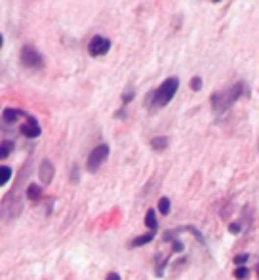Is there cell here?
<instances>
[{
	"label": "cell",
	"mask_w": 259,
	"mask_h": 280,
	"mask_svg": "<svg viewBox=\"0 0 259 280\" xmlns=\"http://www.w3.org/2000/svg\"><path fill=\"white\" fill-rule=\"evenodd\" d=\"M248 95H250L248 84H246V82H236V84H233V86L223 88V90L215 92V93L212 95L210 103H212V109H213L215 115H225L238 99L248 97Z\"/></svg>",
	"instance_id": "cell-1"
},
{
	"label": "cell",
	"mask_w": 259,
	"mask_h": 280,
	"mask_svg": "<svg viewBox=\"0 0 259 280\" xmlns=\"http://www.w3.org/2000/svg\"><path fill=\"white\" fill-rule=\"evenodd\" d=\"M177 88H179V78H175V76L166 78L160 86L149 93V97L145 99V105L149 107L151 111L164 109L173 99V95L177 93Z\"/></svg>",
	"instance_id": "cell-2"
},
{
	"label": "cell",
	"mask_w": 259,
	"mask_h": 280,
	"mask_svg": "<svg viewBox=\"0 0 259 280\" xmlns=\"http://www.w3.org/2000/svg\"><path fill=\"white\" fill-rule=\"evenodd\" d=\"M19 63L25 67V69H42L44 67V59H42V55L40 52L33 48V46H23L21 48V52H19Z\"/></svg>",
	"instance_id": "cell-3"
},
{
	"label": "cell",
	"mask_w": 259,
	"mask_h": 280,
	"mask_svg": "<svg viewBox=\"0 0 259 280\" xmlns=\"http://www.w3.org/2000/svg\"><path fill=\"white\" fill-rule=\"evenodd\" d=\"M109 153H111V149H109V145H97L95 149H92V153L88 155V160H86V168L90 174H95L99 168H101V164H105V160L109 158Z\"/></svg>",
	"instance_id": "cell-4"
},
{
	"label": "cell",
	"mask_w": 259,
	"mask_h": 280,
	"mask_svg": "<svg viewBox=\"0 0 259 280\" xmlns=\"http://www.w3.org/2000/svg\"><path fill=\"white\" fill-rule=\"evenodd\" d=\"M109 50H111V40L107 36H94L88 42V53L92 57H101L105 53H109Z\"/></svg>",
	"instance_id": "cell-5"
},
{
	"label": "cell",
	"mask_w": 259,
	"mask_h": 280,
	"mask_svg": "<svg viewBox=\"0 0 259 280\" xmlns=\"http://www.w3.org/2000/svg\"><path fill=\"white\" fill-rule=\"evenodd\" d=\"M19 132L25 136V138H29V140H36L40 134H42V130H40V124L36 120L35 117H25V124L19 128Z\"/></svg>",
	"instance_id": "cell-6"
},
{
	"label": "cell",
	"mask_w": 259,
	"mask_h": 280,
	"mask_svg": "<svg viewBox=\"0 0 259 280\" xmlns=\"http://www.w3.org/2000/svg\"><path fill=\"white\" fill-rule=\"evenodd\" d=\"M53 175H55V168H53V164L46 158V160H42L40 162V168H38V177H40V183L42 185H50L53 179Z\"/></svg>",
	"instance_id": "cell-7"
},
{
	"label": "cell",
	"mask_w": 259,
	"mask_h": 280,
	"mask_svg": "<svg viewBox=\"0 0 259 280\" xmlns=\"http://www.w3.org/2000/svg\"><path fill=\"white\" fill-rule=\"evenodd\" d=\"M19 117H27L23 111H19V109H4V113H2V118H4V122H16Z\"/></svg>",
	"instance_id": "cell-8"
},
{
	"label": "cell",
	"mask_w": 259,
	"mask_h": 280,
	"mask_svg": "<svg viewBox=\"0 0 259 280\" xmlns=\"http://www.w3.org/2000/svg\"><path fill=\"white\" fill-rule=\"evenodd\" d=\"M155 234L156 233H145V234H139V236H136V238L130 242V246H132V248H141V246L149 244V242H153Z\"/></svg>",
	"instance_id": "cell-9"
},
{
	"label": "cell",
	"mask_w": 259,
	"mask_h": 280,
	"mask_svg": "<svg viewBox=\"0 0 259 280\" xmlns=\"http://www.w3.org/2000/svg\"><path fill=\"white\" fill-rule=\"evenodd\" d=\"M168 145H170V140H168V138H164V136H156V138L151 140V149L156 151V153H160V151L168 149Z\"/></svg>",
	"instance_id": "cell-10"
},
{
	"label": "cell",
	"mask_w": 259,
	"mask_h": 280,
	"mask_svg": "<svg viewBox=\"0 0 259 280\" xmlns=\"http://www.w3.org/2000/svg\"><path fill=\"white\" fill-rule=\"evenodd\" d=\"M145 227L149 229L151 233H156V229H158V219H156L155 210H147V213H145Z\"/></svg>",
	"instance_id": "cell-11"
},
{
	"label": "cell",
	"mask_w": 259,
	"mask_h": 280,
	"mask_svg": "<svg viewBox=\"0 0 259 280\" xmlns=\"http://www.w3.org/2000/svg\"><path fill=\"white\" fill-rule=\"evenodd\" d=\"M25 196H27V200H31V202L40 200V196H42V189H40V185L31 183V185L27 187V191H25Z\"/></svg>",
	"instance_id": "cell-12"
},
{
	"label": "cell",
	"mask_w": 259,
	"mask_h": 280,
	"mask_svg": "<svg viewBox=\"0 0 259 280\" xmlns=\"http://www.w3.org/2000/svg\"><path fill=\"white\" fill-rule=\"evenodd\" d=\"M172 210V204H170V198L168 196H162L160 200H158V211L162 213V215H168Z\"/></svg>",
	"instance_id": "cell-13"
},
{
	"label": "cell",
	"mask_w": 259,
	"mask_h": 280,
	"mask_svg": "<svg viewBox=\"0 0 259 280\" xmlns=\"http://www.w3.org/2000/svg\"><path fill=\"white\" fill-rule=\"evenodd\" d=\"M12 179V168L10 166H2L0 168V185H6Z\"/></svg>",
	"instance_id": "cell-14"
},
{
	"label": "cell",
	"mask_w": 259,
	"mask_h": 280,
	"mask_svg": "<svg viewBox=\"0 0 259 280\" xmlns=\"http://www.w3.org/2000/svg\"><path fill=\"white\" fill-rule=\"evenodd\" d=\"M14 151V143L12 141H2V151H0V158H8V155Z\"/></svg>",
	"instance_id": "cell-15"
},
{
	"label": "cell",
	"mask_w": 259,
	"mask_h": 280,
	"mask_svg": "<svg viewBox=\"0 0 259 280\" xmlns=\"http://www.w3.org/2000/svg\"><path fill=\"white\" fill-rule=\"evenodd\" d=\"M233 275H235V279L244 280V279H248V277H250V269H248V267H236Z\"/></svg>",
	"instance_id": "cell-16"
},
{
	"label": "cell",
	"mask_w": 259,
	"mask_h": 280,
	"mask_svg": "<svg viewBox=\"0 0 259 280\" xmlns=\"http://www.w3.org/2000/svg\"><path fill=\"white\" fill-rule=\"evenodd\" d=\"M189 86L192 92H200L202 90V78L200 76H192L190 78V82H189Z\"/></svg>",
	"instance_id": "cell-17"
},
{
	"label": "cell",
	"mask_w": 259,
	"mask_h": 280,
	"mask_svg": "<svg viewBox=\"0 0 259 280\" xmlns=\"http://www.w3.org/2000/svg\"><path fill=\"white\" fill-rule=\"evenodd\" d=\"M248 259H250L248 254H238V256L235 257V265H236V267H244V263L248 261Z\"/></svg>",
	"instance_id": "cell-18"
},
{
	"label": "cell",
	"mask_w": 259,
	"mask_h": 280,
	"mask_svg": "<svg viewBox=\"0 0 259 280\" xmlns=\"http://www.w3.org/2000/svg\"><path fill=\"white\" fill-rule=\"evenodd\" d=\"M134 90H128V92H124V95H122V105H128L132 99H134Z\"/></svg>",
	"instance_id": "cell-19"
},
{
	"label": "cell",
	"mask_w": 259,
	"mask_h": 280,
	"mask_svg": "<svg viewBox=\"0 0 259 280\" xmlns=\"http://www.w3.org/2000/svg\"><path fill=\"white\" fill-rule=\"evenodd\" d=\"M240 231H242V225L238 223V221H235V223H231V225H229V233H231V234H238Z\"/></svg>",
	"instance_id": "cell-20"
},
{
	"label": "cell",
	"mask_w": 259,
	"mask_h": 280,
	"mask_svg": "<svg viewBox=\"0 0 259 280\" xmlns=\"http://www.w3.org/2000/svg\"><path fill=\"white\" fill-rule=\"evenodd\" d=\"M107 280H120V275H118V273H109V275H107Z\"/></svg>",
	"instance_id": "cell-21"
},
{
	"label": "cell",
	"mask_w": 259,
	"mask_h": 280,
	"mask_svg": "<svg viewBox=\"0 0 259 280\" xmlns=\"http://www.w3.org/2000/svg\"><path fill=\"white\" fill-rule=\"evenodd\" d=\"M72 181H78V168L72 166Z\"/></svg>",
	"instance_id": "cell-22"
},
{
	"label": "cell",
	"mask_w": 259,
	"mask_h": 280,
	"mask_svg": "<svg viewBox=\"0 0 259 280\" xmlns=\"http://www.w3.org/2000/svg\"><path fill=\"white\" fill-rule=\"evenodd\" d=\"M256 273H258V277H259V265H258V269H256Z\"/></svg>",
	"instance_id": "cell-23"
},
{
	"label": "cell",
	"mask_w": 259,
	"mask_h": 280,
	"mask_svg": "<svg viewBox=\"0 0 259 280\" xmlns=\"http://www.w3.org/2000/svg\"><path fill=\"white\" fill-rule=\"evenodd\" d=\"M213 2H221V0H213Z\"/></svg>",
	"instance_id": "cell-24"
}]
</instances>
